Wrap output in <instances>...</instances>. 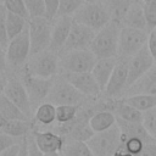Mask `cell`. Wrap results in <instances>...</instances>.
<instances>
[{
  "label": "cell",
  "instance_id": "1",
  "mask_svg": "<svg viewBox=\"0 0 156 156\" xmlns=\"http://www.w3.org/2000/svg\"><path fill=\"white\" fill-rule=\"evenodd\" d=\"M121 28V24L111 21L102 29L96 32L90 50L94 52L98 60L118 56V41Z\"/></svg>",
  "mask_w": 156,
  "mask_h": 156
},
{
  "label": "cell",
  "instance_id": "2",
  "mask_svg": "<svg viewBox=\"0 0 156 156\" xmlns=\"http://www.w3.org/2000/svg\"><path fill=\"white\" fill-rule=\"evenodd\" d=\"M60 69V58L57 54L45 50L35 55H30L28 62L26 63L24 71L38 78L51 79L54 78Z\"/></svg>",
  "mask_w": 156,
  "mask_h": 156
},
{
  "label": "cell",
  "instance_id": "3",
  "mask_svg": "<svg viewBox=\"0 0 156 156\" xmlns=\"http://www.w3.org/2000/svg\"><path fill=\"white\" fill-rule=\"evenodd\" d=\"M72 17L76 23L83 24L95 32H99L111 22L110 15L100 4V1L94 4L84 2Z\"/></svg>",
  "mask_w": 156,
  "mask_h": 156
},
{
  "label": "cell",
  "instance_id": "4",
  "mask_svg": "<svg viewBox=\"0 0 156 156\" xmlns=\"http://www.w3.org/2000/svg\"><path fill=\"white\" fill-rule=\"evenodd\" d=\"M87 144L95 156H113L122 144L121 129L116 124L105 132L94 133Z\"/></svg>",
  "mask_w": 156,
  "mask_h": 156
},
{
  "label": "cell",
  "instance_id": "5",
  "mask_svg": "<svg viewBox=\"0 0 156 156\" xmlns=\"http://www.w3.org/2000/svg\"><path fill=\"white\" fill-rule=\"evenodd\" d=\"M60 68L65 73H90L98 61L94 52L89 50H74L58 56Z\"/></svg>",
  "mask_w": 156,
  "mask_h": 156
},
{
  "label": "cell",
  "instance_id": "6",
  "mask_svg": "<svg viewBox=\"0 0 156 156\" xmlns=\"http://www.w3.org/2000/svg\"><path fill=\"white\" fill-rule=\"evenodd\" d=\"M52 22L46 17L29 18L28 20V32L30 39V55L49 50L51 43Z\"/></svg>",
  "mask_w": 156,
  "mask_h": 156
},
{
  "label": "cell",
  "instance_id": "7",
  "mask_svg": "<svg viewBox=\"0 0 156 156\" xmlns=\"http://www.w3.org/2000/svg\"><path fill=\"white\" fill-rule=\"evenodd\" d=\"M83 99L84 95L80 94L65 78V76H61L54 79V84L46 98V102H50L55 106H63V105L78 106V104H80Z\"/></svg>",
  "mask_w": 156,
  "mask_h": 156
},
{
  "label": "cell",
  "instance_id": "8",
  "mask_svg": "<svg viewBox=\"0 0 156 156\" xmlns=\"http://www.w3.org/2000/svg\"><path fill=\"white\" fill-rule=\"evenodd\" d=\"M149 34L146 30L122 27L118 41V56L121 58H130L147 45Z\"/></svg>",
  "mask_w": 156,
  "mask_h": 156
},
{
  "label": "cell",
  "instance_id": "9",
  "mask_svg": "<svg viewBox=\"0 0 156 156\" xmlns=\"http://www.w3.org/2000/svg\"><path fill=\"white\" fill-rule=\"evenodd\" d=\"M54 79L55 78L44 79V78L33 77L23 69V73L21 76V80H22V83H23V85L28 93V96L30 99L34 112L39 105L45 102V100H46V98L51 90V87L54 84Z\"/></svg>",
  "mask_w": 156,
  "mask_h": 156
},
{
  "label": "cell",
  "instance_id": "10",
  "mask_svg": "<svg viewBox=\"0 0 156 156\" xmlns=\"http://www.w3.org/2000/svg\"><path fill=\"white\" fill-rule=\"evenodd\" d=\"M7 63L11 67H22L26 62H28V57H30V39L28 27L20 35L10 40V44L6 49Z\"/></svg>",
  "mask_w": 156,
  "mask_h": 156
},
{
  "label": "cell",
  "instance_id": "11",
  "mask_svg": "<svg viewBox=\"0 0 156 156\" xmlns=\"http://www.w3.org/2000/svg\"><path fill=\"white\" fill-rule=\"evenodd\" d=\"M4 94L30 119V117L34 115V108L32 106L28 93L21 79L17 78L7 79L4 85Z\"/></svg>",
  "mask_w": 156,
  "mask_h": 156
},
{
  "label": "cell",
  "instance_id": "12",
  "mask_svg": "<svg viewBox=\"0 0 156 156\" xmlns=\"http://www.w3.org/2000/svg\"><path fill=\"white\" fill-rule=\"evenodd\" d=\"M95 34H96L95 30H93L83 24L73 22V26H72V29L67 38V41H66L62 51L60 52V55H63L66 52L74 51V50H89L94 41Z\"/></svg>",
  "mask_w": 156,
  "mask_h": 156
},
{
  "label": "cell",
  "instance_id": "13",
  "mask_svg": "<svg viewBox=\"0 0 156 156\" xmlns=\"http://www.w3.org/2000/svg\"><path fill=\"white\" fill-rule=\"evenodd\" d=\"M155 60L147 48L144 46L139 52H136L134 56H132L128 60V83H127V89L133 85L138 79H140L154 65Z\"/></svg>",
  "mask_w": 156,
  "mask_h": 156
},
{
  "label": "cell",
  "instance_id": "14",
  "mask_svg": "<svg viewBox=\"0 0 156 156\" xmlns=\"http://www.w3.org/2000/svg\"><path fill=\"white\" fill-rule=\"evenodd\" d=\"M128 60L129 58H118L117 65L113 69V73L106 85L105 95L108 98H117L123 94L124 89L127 90L128 83Z\"/></svg>",
  "mask_w": 156,
  "mask_h": 156
},
{
  "label": "cell",
  "instance_id": "15",
  "mask_svg": "<svg viewBox=\"0 0 156 156\" xmlns=\"http://www.w3.org/2000/svg\"><path fill=\"white\" fill-rule=\"evenodd\" d=\"M73 17L72 16H62L57 17L52 22V32H51V43L49 50L58 54L62 51L67 38L69 35V32L73 26Z\"/></svg>",
  "mask_w": 156,
  "mask_h": 156
},
{
  "label": "cell",
  "instance_id": "16",
  "mask_svg": "<svg viewBox=\"0 0 156 156\" xmlns=\"http://www.w3.org/2000/svg\"><path fill=\"white\" fill-rule=\"evenodd\" d=\"M65 78L84 96L95 98L101 93V89L90 73H65Z\"/></svg>",
  "mask_w": 156,
  "mask_h": 156
},
{
  "label": "cell",
  "instance_id": "17",
  "mask_svg": "<svg viewBox=\"0 0 156 156\" xmlns=\"http://www.w3.org/2000/svg\"><path fill=\"white\" fill-rule=\"evenodd\" d=\"M34 140L43 154L62 152L66 140L63 136L51 132V130H33Z\"/></svg>",
  "mask_w": 156,
  "mask_h": 156
},
{
  "label": "cell",
  "instance_id": "18",
  "mask_svg": "<svg viewBox=\"0 0 156 156\" xmlns=\"http://www.w3.org/2000/svg\"><path fill=\"white\" fill-rule=\"evenodd\" d=\"M126 94L127 96L138 94L156 96V63L140 79H138L133 85H130L126 90Z\"/></svg>",
  "mask_w": 156,
  "mask_h": 156
},
{
  "label": "cell",
  "instance_id": "19",
  "mask_svg": "<svg viewBox=\"0 0 156 156\" xmlns=\"http://www.w3.org/2000/svg\"><path fill=\"white\" fill-rule=\"evenodd\" d=\"M122 27H129L135 29L146 30L147 23L144 13V5L138 0H133L129 9L127 10L124 18L122 21Z\"/></svg>",
  "mask_w": 156,
  "mask_h": 156
},
{
  "label": "cell",
  "instance_id": "20",
  "mask_svg": "<svg viewBox=\"0 0 156 156\" xmlns=\"http://www.w3.org/2000/svg\"><path fill=\"white\" fill-rule=\"evenodd\" d=\"M118 58L117 57H111V58H100L96 61L91 74L94 76L95 80L98 82L101 91H105L106 85L113 73V69L117 65Z\"/></svg>",
  "mask_w": 156,
  "mask_h": 156
},
{
  "label": "cell",
  "instance_id": "21",
  "mask_svg": "<svg viewBox=\"0 0 156 156\" xmlns=\"http://www.w3.org/2000/svg\"><path fill=\"white\" fill-rule=\"evenodd\" d=\"M116 124H117L116 116L113 115V112L107 110H102L93 113V116L89 119V126L94 133L105 132Z\"/></svg>",
  "mask_w": 156,
  "mask_h": 156
},
{
  "label": "cell",
  "instance_id": "22",
  "mask_svg": "<svg viewBox=\"0 0 156 156\" xmlns=\"http://www.w3.org/2000/svg\"><path fill=\"white\" fill-rule=\"evenodd\" d=\"M133 0H100V4L107 11L112 22L122 24L124 15Z\"/></svg>",
  "mask_w": 156,
  "mask_h": 156
},
{
  "label": "cell",
  "instance_id": "23",
  "mask_svg": "<svg viewBox=\"0 0 156 156\" xmlns=\"http://www.w3.org/2000/svg\"><path fill=\"white\" fill-rule=\"evenodd\" d=\"M111 112H113V115L122 121H126L129 123H143V112L129 106L123 100L115 102L112 105Z\"/></svg>",
  "mask_w": 156,
  "mask_h": 156
},
{
  "label": "cell",
  "instance_id": "24",
  "mask_svg": "<svg viewBox=\"0 0 156 156\" xmlns=\"http://www.w3.org/2000/svg\"><path fill=\"white\" fill-rule=\"evenodd\" d=\"M0 115L6 121H29V118L5 94L0 96Z\"/></svg>",
  "mask_w": 156,
  "mask_h": 156
},
{
  "label": "cell",
  "instance_id": "25",
  "mask_svg": "<svg viewBox=\"0 0 156 156\" xmlns=\"http://www.w3.org/2000/svg\"><path fill=\"white\" fill-rule=\"evenodd\" d=\"M30 121H6L0 132L16 139H22L30 133Z\"/></svg>",
  "mask_w": 156,
  "mask_h": 156
},
{
  "label": "cell",
  "instance_id": "26",
  "mask_svg": "<svg viewBox=\"0 0 156 156\" xmlns=\"http://www.w3.org/2000/svg\"><path fill=\"white\" fill-rule=\"evenodd\" d=\"M6 26H7L9 38H10V40H12L17 35H20L24 29H27L28 20L23 18L20 15H16V13H12V12L7 11L6 12Z\"/></svg>",
  "mask_w": 156,
  "mask_h": 156
},
{
  "label": "cell",
  "instance_id": "27",
  "mask_svg": "<svg viewBox=\"0 0 156 156\" xmlns=\"http://www.w3.org/2000/svg\"><path fill=\"white\" fill-rule=\"evenodd\" d=\"M34 119L40 126H51L56 121V106L50 102H43L34 112Z\"/></svg>",
  "mask_w": 156,
  "mask_h": 156
},
{
  "label": "cell",
  "instance_id": "28",
  "mask_svg": "<svg viewBox=\"0 0 156 156\" xmlns=\"http://www.w3.org/2000/svg\"><path fill=\"white\" fill-rule=\"evenodd\" d=\"M123 101L129 106L139 110L140 112H145L147 110H151L152 107H156V96L152 95H145V94L130 95V96H126Z\"/></svg>",
  "mask_w": 156,
  "mask_h": 156
},
{
  "label": "cell",
  "instance_id": "29",
  "mask_svg": "<svg viewBox=\"0 0 156 156\" xmlns=\"http://www.w3.org/2000/svg\"><path fill=\"white\" fill-rule=\"evenodd\" d=\"M79 108L74 105H63L56 106V122L58 124H66L76 119L78 116Z\"/></svg>",
  "mask_w": 156,
  "mask_h": 156
},
{
  "label": "cell",
  "instance_id": "30",
  "mask_svg": "<svg viewBox=\"0 0 156 156\" xmlns=\"http://www.w3.org/2000/svg\"><path fill=\"white\" fill-rule=\"evenodd\" d=\"M29 18L46 17V7L44 0H23Z\"/></svg>",
  "mask_w": 156,
  "mask_h": 156
},
{
  "label": "cell",
  "instance_id": "31",
  "mask_svg": "<svg viewBox=\"0 0 156 156\" xmlns=\"http://www.w3.org/2000/svg\"><path fill=\"white\" fill-rule=\"evenodd\" d=\"M84 0H60L57 17L62 16H73L76 11L84 4ZM56 17V18H57Z\"/></svg>",
  "mask_w": 156,
  "mask_h": 156
},
{
  "label": "cell",
  "instance_id": "32",
  "mask_svg": "<svg viewBox=\"0 0 156 156\" xmlns=\"http://www.w3.org/2000/svg\"><path fill=\"white\" fill-rule=\"evenodd\" d=\"M143 126L147 134L156 140V107L143 112Z\"/></svg>",
  "mask_w": 156,
  "mask_h": 156
},
{
  "label": "cell",
  "instance_id": "33",
  "mask_svg": "<svg viewBox=\"0 0 156 156\" xmlns=\"http://www.w3.org/2000/svg\"><path fill=\"white\" fill-rule=\"evenodd\" d=\"M4 6L7 11L16 13V15H20L23 18L29 20V16H28V12H27V9H26L23 0H4Z\"/></svg>",
  "mask_w": 156,
  "mask_h": 156
},
{
  "label": "cell",
  "instance_id": "34",
  "mask_svg": "<svg viewBox=\"0 0 156 156\" xmlns=\"http://www.w3.org/2000/svg\"><path fill=\"white\" fill-rule=\"evenodd\" d=\"M6 9L2 5L0 7V46L2 49H7L10 44V38L7 33V26H6Z\"/></svg>",
  "mask_w": 156,
  "mask_h": 156
},
{
  "label": "cell",
  "instance_id": "35",
  "mask_svg": "<svg viewBox=\"0 0 156 156\" xmlns=\"http://www.w3.org/2000/svg\"><path fill=\"white\" fill-rule=\"evenodd\" d=\"M144 13L147 23V28H156V0L144 5Z\"/></svg>",
  "mask_w": 156,
  "mask_h": 156
},
{
  "label": "cell",
  "instance_id": "36",
  "mask_svg": "<svg viewBox=\"0 0 156 156\" xmlns=\"http://www.w3.org/2000/svg\"><path fill=\"white\" fill-rule=\"evenodd\" d=\"M44 2L46 7V18L49 21H54V18L57 17L60 0H44Z\"/></svg>",
  "mask_w": 156,
  "mask_h": 156
},
{
  "label": "cell",
  "instance_id": "37",
  "mask_svg": "<svg viewBox=\"0 0 156 156\" xmlns=\"http://www.w3.org/2000/svg\"><path fill=\"white\" fill-rule=\"evenodd\" d=\"M22 139H23V138H22ZM22 139H16V138H13V136H10V135L4 134V133L0 132V154L4 152L5 150L10 149L12 145L20 143Z\"/></svg>",
  "mask_w": 156,
  "mask_h": 156
},
{
  "label": "cell",
  "instance_id": "38",
  "mask_svg": "<svg viewBox=\"0 0 156 156\" xmlns=\"http://www.w3.org/2000/svg\"><path fill=\"white\" fill-rule=\"evenodd\" d=\"M27 139H28V155L29 156H44V154L38 147V145H37V143H35L34 136H33L32 133L28 134Z\"/></svg>",
  "mask_w": 156,
  "mask_h": 156
},
{
  "label": "cell",
  "instance_id": "39",
  "mask_svg": "<svg viewBox=\"0 0 156 156\" xmlns=\"http://www.w3.org/2000/svg\"><path fill=\"white\" fill-rule=\"evenodd\" d=\"M147 48L156 62V28L151 29L150 34H149V40H147Z\"/></svg>",
  "mask_w": 156,
  "mask_h": 156
},
{
  "label": "cell",
  "instance_id": "40",
  "mask_svg": "<svg viewBox=\"0 0 156 156\" xmlns=\"http://www.w3.org/2000/svg\"><path fill=\"white\" fill-rule=\"evenodd\" d=\"M138 156H156V140L152 143L145 144L144 149Z\"/></svg>",
  "mask_w": 156,
  "mask_h": 156
},
{
  "label": "cell",
  "instance_id": "41",
  "mask_svg": "<svg viewBox=\"0 0 156 156\" xmlns=\"http://www.w3.org/2000/svg\"><path fill=\"white\" fill-rule=\"evenodd\" d=\"M9 63H7V57H6V50L0 46V74L6 72Z\"/></svg>",
  "mask_w": 156,
  "mask_h": 156
},
{
  "label": "cell",
  "instance_id": "42",
  "mask_svg": "<svg viewBox=\"0 0 156 156\" xmlns=\"http://www.w3.org/2000/svg\"><path fill=\"white\" fill-rule=\"evenodd\" d=\"M20 147H21V141L12 145L10 149L5 150L4 152L0 154V156H18V152H20Z\"/></svg>",
  "mask_w": 156,
  "mask_h": 156
},
{
  "label": "cell",
  "instance_id": "43",
  "mask_svg": "<svg viewBox=\"0 0 156 156\" xmlns=\"http://www.w3.org/2000/svg\"><path fill=\"white\" fill-rule=\"evenodd\" d=\"M28 136V135H27ZM27 136H24L22 140H21V147H20V152H18V156H29L28 155V139Z\"/></svg>",
  "mask_w": 156,
  "mask_h": 156
},
{
  "label": "cell",
  "instance_id": "44",
  "mask_svg": "<svg viewBox=\"0 0 156 156\" xmlns=\"http://www.w3.org/2000/svg\"><path fill=\"white\" fill-rule=\"evenodd\" d=\"M113 156H133L132 154H129V152H127L126 150H123L122 147H119L118 150H117V152L113 155Z\"/></svg>",
  "mask_w": 156,
  "mask_h": 156
},
{
  "label": "cell",
  "instance_id": "45",
  "mask_svg": "<svg viewBox=\"0 0 156 156\" xmlns=\"http://www.w3.org/2000/svg\"><path fill=\"white\" fill-rule=\"evenodd\" d=\"M5 123H6V119L0 115V130H1V128L4 127V124H5Z\"/></svg>",
  "mask_w": 156,
  "mask_h": 156
},
{
  "label": "cell",
  "instance_id": "46",
  "mask_svg": "<svg viewBox=\"0 0 156 156\" xmlns=\"http://www.w3.org/2000/svg\"><path fill=\"white\" fill-rule=\"evenodd\" d=\"M139 2H141L143 5H145V4H149V2H151V1H155V0H138Z\"/></svg>",
  "mask_w": 156,
  "mask_h": 156
},
{
  "label": "cell",
  "instance_id": "47",
  "mask_svg": "<svg viewBox=\"0 0 156 156\" xmlns=\"http://www.w3.org/2000/svg\"><path fill=\"white\" fill-rule=\"evenodd\" d=\"M85 2H90V4H94V2H99L100 0H84Z\"/></svg>",
  "mask_w": 156,
  "mask_h": 156
},
{
  "label": "cell",
  "instance_id": "48",
  "mask_svg": "<svg viewBox=\"0 0 156 156\" xmlns=\"http://www.w3.org/2000/svg\"><path fill=\"white\" fill-rule=\"evenodd\" d=\"M2 94H4V87H1V85H0V96H1Z\"/></svg>",
  "mask_w": 156,
  "mask_h": 156
},
{
  "label": "cell",
  "instance_id": "49",
  "mask_svg": "<svg viewBox=\"0 0 156 156\" xmlns=\"http://www.w3.org/2000/svg\"><path fill=\"white\" fill-rule=\"evenodd\" d=\"M1 5H4V1H2V0H0V6H1Z\"/></svg>",
  "mask_w": 156,
  "mask_h": 156
},
{
  "label": "cell",
  "instance_id": "50",
  "mask_svg": "<svg viewBox=\"0 0 156 156\" xmlns=\"http://www.w3.org/2000/svg\"><path fill=\"white\" fill-rule=\"evenodd\" d=\"M1 6H2V5H1ZM1 6H0V7H1Z\"/></svg>",
  "mask_w": 156,
  "mask_h": 156
},
{
  "label": "cell",
  "instance_id": "51",
  "mask_svg": "<svg viewBox=\"0 0 156 156\" xmlns=\"http://www.w3.org/2000/svg\"><path fill=\"white\" fill-rule=\"evenodd\" d=\"M2 1H4V0H2Z\"/></svg>",
  "mask_w": 156,
  "mask_h": 156
},
{
  "label": "cell",
  "instance_id": "52",
  "mask_svg": "<svg viewBox=\"0 0 156 156\" xmlns=\"http://www.w3.org/2000/svg\"><path fill=\"white\" fill-rule=\"evenodd\" d=\"M62 156H63V155H62Z\"/></svg>",
  "mask_w": 156,
  "mask_h": 156
}]
</instances>
